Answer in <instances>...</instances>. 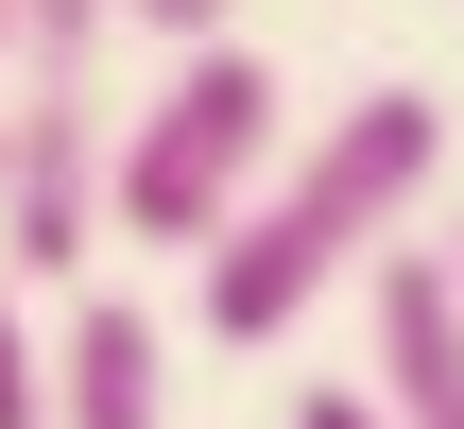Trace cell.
<instances>
[{
  "label": "cell",
  "mask_w": 464,
  "mask_h": 429,
  "mask_svg": "<svg viewBox=\"0 0 464 429\" xmlns=\"http://www.w3.org/2000/svg\"><path fill=\"white\" fill-rule=\"evenodd\" d=\"M448 275H464V241H448Z\"/></svg>",
  "instance_id": "cell-11"
},
{
  "label": "cell",
  "mask_w": 464,
  "mask_h": 429,
  "mask_svg": "<svg viewBox=\"0 0 464 429\" xmlns=\"http://www.w3.org/2000/svg\"><path fill=\"white\" fill-rule=\"evenodd\" d=\"M103 258V86H17L0 103V275L86 292Z\"/></svg>",
  "instance_id": "cell-3"
},
{
  "label": "cell",
  "mask_w": 464,
  "mask_h": 429,
  "mask_svg": "<svg viewBox=\"0 0 464 429\" xmlns=\"http://www.w3.org/2000/svg\"><path fill=\"white\" fill-rule=\"evenodd\" d=\"M362 413L379 429H464V275L448 241H379L362 258Z\"/></svg>",
  "instance_id": "cell-4"
},
{
  "label": "cell",
  "mask_w": 464,
  "mask_h": 429,
  "mask_svg": "<svg viewBox=\"0 0 464 429\" xmlns=\"http://www.w3.org/2000/svg\"><path fill=\"white\" fill-rule=\"evenodd\" d=\"M52 429H172V327L138 292H86L52 327Z\"/></svg>",
  "instance_id": "cell-5"
},
{
  "label": "cell",
  "mask_w": 464,
  "mask_h": 429,
  "mask_svg": "<svg viewBox=\"0 0 464 429\" xmlns=\"http://www.w3.org/2000/svg\"><path fill=\"white\" fill-rule=\"evenodd\" d=\"M430 172H448V103H430V86L327 103V120L258 172V206L189 258V327H207V344H293V327L430 206Z\"/></svg>",
  "instance_id": "cell-1"
},
{
  "label": "cell",
  "mask_w": 464,
  "mask_h": 429,
  "mask_svg": "<svg viewBox=\"0 0 464 429\" xmlns=\"http://www.w3.org/2000/svg\"><path fill=\"white\" fill-rule=\"evenodd\" d=\"M293 429H379V413H362V378H310V396H293Z\"/></svg>",
  "instance_id": "cell-9"
},
{
  "label": "cell",
  "mask_w": 464,
  "mask_h": 429,
  "mask_svg": "<svg viewBox=\"0 0 464 429\" xmlns=\"http://www.w3.org/2000/svg\"><path fill=\"white\" fill-rule=\"evenodd\" d=\"M103 17L121 0H17V86H86L103 69Z\"/></svg>",
  "instance_id": "cell-6"
},
{
  "label": "cell",
  "mask_w": 464,
  "mask_h": 429,
  "mask_svg": "<svg viewBox=\"0 0 464 429\" xmlns=\"http://www.w3.org/2000/svg\"><path fill=\"white\" fill-rule=\"evenodd\" d=\"M276 155H293V86H276L241 34H207V52H172V86L103 138V224L155 241V258H207V241L258 206Z\"/></svg>",
  "instance_id": "cell-2"
},
{
  "label": "cell",
  "mask_w": 464,
  "mask_h": 429,
  "mask_svg": "<svg viewBox=\"0 0 464 429\" xmlns=\"http://www.w3.org/2000/svg\"><path fill=\"white\" fill-rule=\"evenodd\" d=\"M0 69H17V0H0Z\"/></svg>",
  "instance_id": "cell-10"
},
{
  "label": "cell",
  "mask_w": 464,
  "mask_h": 429,
  "mask_svg": "<svg viewBox=\"0 0 464 429\" xmlns=\"http://www.w3.org/2000/svg\"><path fill=\"white\" fill-rule=\"evenodd\" d=\"M0 429H52V327L17 275H0Z\"/></svg>",
  "instance_id": "cell-7"
},
{
  "label": "cell",
  "mask_w": 464,
  "mask_h": 429,
  "mask_svg": "<svg viewBox=\"0 0 464 429\" xmlns=\"http://www.w3.org/2000/svg\"><path fill=\"white\" fill-rule=\"evenodd\" d=\"M121 17H138V34H172V52H207V34H224L241 0H121Z\"/></svg>",
  "instance_id": "cell-8"
}]
</instances>
